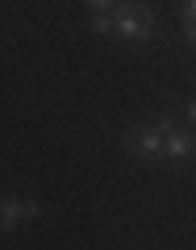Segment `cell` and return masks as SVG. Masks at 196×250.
<instances>
[{"label": "cell", "instance_id": "4", "mask_svg": "<svg viewBox=\"0 0 196 250\" xmlns=\"http://www.w3.org/2000/svg\"><path fill=\"white\" fill-rule=\"evenodd\" d=\"M192 154H196V134H188V129H167V138H163V159L188 163Z\"/></svg>", "mask_w": 196, "mask_h": 250}, {"label": "cell", "instance_id": "8", "mask_svg": "<svg viewBox=\"0 0 196 250\" xmlns=\"http://www.w3.org/2000/svg\"><path fill=\"white\" fill-rule=\"evenodd\" d=\"M179 17H184V21H196V0H179Z\"/></svg>", "mask_w": 196, "mask_h": 250}, {"label": "cell", "instance_id": "2", "mask_svg": "<svg viewBox=\"0 0 196 250\" xmlns=\"http://www.w3.org/2000/svg\"><path fill=\"white\" fill-rule=\"evenodd\" d=\"M163 129L159 125H138V129H130V138H125V146H130V154L134 159H146V163H154V159H163Z\"/></svg>", "mask_w": 196, "mask_h": 250}, {"label": "cell", "instance_id": "9", "mask_svg": "<svg viewBox=\"0 0 196 250\" xmlns=\"http://www.w3.org/2000/svg\"><path fill=\"white\" fill-rule=\"evenodd\" d=\"M188 121L196 125V100H192V104H188Z\"/></svg>", "mask_w": 196, "mask_h": 250}, {"label": "cell", "instance_id": "3", "mask_svg": "<svg viewBox=\"0 0 196 250\" xmlns=\"http://www.w3.org/2000/svg\"><path fill=\"white\" fill-rule=\"evenodd\" d=\"M38 213H42V208H38L34 200H21V196H4V200H0V233H9V229H17V225L34 221Z\"/></svg>", "mask_w": 196, "mask_h": 250}, {"label": "cell", "instance_id": "5", "mask_svg": "<svg viewBox=\"0 0 196 250\" xmlns=\"http://www.w3.org/2000/svg\"><path fill=\"white\" fill-rule=\"evenodd\" d=\"M92 29H96V34H117L113 13H92Z\"/></svg>", "mask_w": 196, "mask_h": 250}, {"label": "cell", "instance_id": "1", "mask_svg": "<svg viewBox=\"0 0 196 250\" xmlns=\"http://www.w3.org/2000/svg\"><path fill=\"white\" fill-rule=\"evenodd\" d=\"M113 25L125 42H151L154 38V13L146 4H138V0H121L113 9Z\"/></svg>", "mask_w": 196, "mask_h": 250}, {"label": "cell", "instance_id": "6", "mask_svg": "<svg viewBox=\"0 0 196 250\" xmlns=\"http://www.w3.org/2000/svg\"><path fill=\"white\" fill-rule=\"evenodd\" d=\"M84 4H88L92 13H109V9H117L121 0H84Z\"/></svg>", "mask_w": 196, "mask_h": 250}, {"label": "cell", "instance_id": "7", "mask_svg": "<svg viewBox=\"0 0 196 250\" xmlns=\"http://www.w3.org/2000/svg\"><path fill=\"white\" fill-rule=\"evenodd\" d=\"M179 38H184L188 46H196V21H184V25H179Z\"/></svg>", "mask_w": 196, "mask_h": 250}]
</instances>
